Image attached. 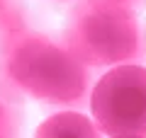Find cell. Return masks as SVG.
<instances>
[{
    "instance_id": "52a82bcc",
    "label": "cell",
    "mask_w": 146,
    "mask_h": 138,
    "mask_svg": "<svg viewBox=\"0 0 146 138\" xmlns=\"http://www.w3.org/2000/svg\"><path fill=\"white\" fill-rule=\"evenodd\" d=\"M98 3L122 10V12H129V15H141L146 10V0H98Z\"/></svg>"
},
{
    "instance_id": "6da1fadb",
    "label": "cell",
    "mask_w": 146,
    "mask_h": 138,
    "mask_svg": "<svg viewBox=\"0 0 146 138\" xmlns=\"http://www.w3.org/2000/svg\"><path fill=\"white\" fill-rule=\"evenodd\" d=\"M0 85L56 109H80L90 102L95 78L63 39L22 29L0 39Z\"/></svg>"
},
{
    "instance_id": "5b68a950",
    "label": "cell",
    "mask_w": 146,
    "mask_h": 138,
    "mask_svg": "<svg viewBox=\"0 0 146 138\" xmlns=\"http://www.w3.org/2000/svg\"><path fill=\"white\" fill-rule=\"evenodd\" d=\"M25 124V109L20 104V95L0 85V138L17 136Z\"/></svg>"
},
{
    "instance_id": "277c9868",
    "label": "cell",
    "mask_w": 146,
    "mask_h": 138,
    "mask_svg": "<svg viewBox=\"0 0 146 138\" xmlns=\"http://www.w3.org/2000/svg\"><path fill=\"white\" fill-rule=\"evenodd\" d=\"M36 136H54V138H68V136H83V138H95L100 136V128L93 116L78 112V109H61V112L46 116L36 126Z\"/></svg>"
},
{
    "instance_id": "8992f818",
    "label": "cell",
    "mask_w": 146,
    "mask_h": 138,
    "mask_svg": "<svg viewBox=\"0 0 146 138\" xmlns=\"http://www.w3.org/2000/svg\"><path fill=\"white\" fill-rule=\"evenodd\" d=\"M22 29H29L25 0H0V39H7Z\"/></svg>"
},
{
    "instance_id": "ba28073f",
    "label": "cell",
    "mask_w": 146,
    "mask_h": 138,
    "mask_svg": "<svg viewBox=\"0 0 146 138\" xmlns=\"http://www.w3.org/2000/svg\"><path fill=\"white\" fill-rule=\"evenodd\" d=\"M56 3H68V0H56Z\"/></svg>"
},
{
    "instance_id": "3957f363",
    "label": "cell",
    "mask_w": 146,
    "mask_h": 138,
    "mask_svg": "<svg viewBox=\"0 0 146 138\" xmlns=\"http://www.w3.org/2000/svg\"><path fill=\"white\" fill-rule=\"evenodd\" d=\"M90 116L100 136H146V63H122L107 68L90 92Z\"/></svg>"
},
{
    "instance_id": "7a4b0ae2",
    "label": "cell",
    "mask_w": 146,
    "mask_h": 138,
    "mask_svg": "<svg viewBox=\"0 0 146 138\" xmlns=\"http://www.w3.org/2000/svg\"><path fill=\"white\" fill-rule=\"evenodd\" d=\"M63 41L93 70L146 63V22L98 0H73Z\"/></svg>"
}]
</instances>
